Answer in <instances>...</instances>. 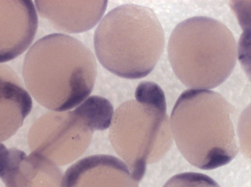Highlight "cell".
Masks as SVG:
<instances>
[{
    "label": "cell",
    "instance_id": "cell-7",
    "mask_svg": "<svg viewBox=\"0 0 251 187\" xmlns=\"http://www.w3.org/2000/svg\"><path fill=\"white\" fill-rule=\"evenodd\" d=\"M139 182L119 158L96 155L70 166L62 176L61 187H138Z\"/></svg>",
    "mask_w": 251,
    "mask_h": 187
},
{
    "label": "cell",
    "instance_id": "cell-11",
    "mask_svg": "<svg viewBox=\"0 0 251 187\" xmlns=\"http://www.w3.org/2000/svg\"><path fill=\"white\" fill-rule=\"evenodd\" d=\"M232 8L236 13L239 22L243 28L244 31L250 30L248 29L250 24V10L248 11V8H243V3H232Z\"/></svg>",
    "mask_w": 251,
    "mask_h": 187
},
{
    "label": "cell",
    "instance_id": "cell-6",
    "mask_svg": "<svg viewBox=\"0 0 251 187\" xmlns=\"http://www.w3.org/2000/svg\"><path fill=\"white\" fill-rule=\"evenodd\" d=\"M38 20L31 0H0V63L14 59L31 45Z\"/></svg>",
    "mask_w": 251,
    "mask_h": 187
},
{
    "label": "cell",
    "instance_id": "cell-4",
    "mask_svg": "<svg viewBox=\"0 0 251 187\" xmlns=\"http://www.w3.org/2000/svg\"><path fill=\"white\" fill-rule=\"evenodd\" d=\"M135 98L114 112L109 138L115 151L140 181L147 164L158 161L169 148L172 132L165 94L158 85L140 83Z\"/></svg>",
    "mask_w": 251,
    "mask_h": 187
},
{
    "label": "cell",
    "instance_id": "cell-10",
    "mask_svg": "<svg viewBox=\"0 0 251 187\" xmlns=\"http://www.w3.org/2000/svg\"><path fill=\"white\" fill-rule=\"evenodd\" d=\"M163 187H221L212 178L200 173L185 172L172 177Z\"/></svg>",
    "mask_w": 251,
    "mask_h": 187
},
{
    "label": "cell",
    "instance_id": "cell-9",
    "mask_svg": "<svg viewBox=\"0 0 251 187\" xmlns=\"http://www.w3.org/2000/svg\"><path fill=\"white\" fill-rule=\"evenodd\" d=\"M32 101L10 67L0 65V142L13 136L30 112Z\"/></svg>",
    "mask_w": 251,
    "mask_h": 187
},
{
    "label": "cell",
    "instance_id": "cell-2",
    "mask_svg": "<svg viewBox=\"0 0 251 187\" xmlns=\"http://www.w3.org/2000/svg\"><path fill=\"white\" fill-rule=\"evenodd\" d=\"M233 112L219 93L190 89L177 99L170 118L176 145L183 157L199 168L210 170L227 164L237 155Z\"/></svg>",
    "mask_w": 251,
    "mask_h": 187
},
{
    "label": "cell",
    "instance_id": "cell-3",
    "mask_svg": "<svg viewBox=\"0 0 251 187\" xmlns=\"http://www.w3.org/2000/svg\"><path fill=\"white\" fill-rule=\"evenodd\" d=\"M165 45L163 28L150 8L133 3L108 12L94 33L95 54L100 63L113 74L136 79L154 68Z\"/></svg>",
    "mask_w": 251,
    "mask_h": 187
},
{
    "label": "cell",
    "instance_id": "cell-8",
    "mask_svg": "<svg viewBox=\"0 0 251 187\" xmlns=\"http://www.w3.org/2000/svg\"><path fill=\"white\" fill-rule=\"evenodd\" d=\"M40 16L58 31L82 33L93 28L103 16L107 0H36Z\"/></svg>",
    "mask_w": 251,
    "mask_h": 187
},
{
    "label": "cell",
    "instance_id": "cell-5",
    "mask_svg": "<svg viewBox=\"0 0 251 187\" xmlns=\"http://www.w3.org/2000/svg\"><path fill=\"white\" fill-rule=\"evenodd\" d=\"M168 56L175 75L184 85L209 90L221 85L232 73L237 46L224 24L198 16L175 27L168 42Z\"/></svg>",
    "mask_w": 251,
    "mask_h": 187
},
{
    "label": "cell",
    "instance_id": "cell-1",
    "mask_svg": "<svg viewBox=\"0 0 251 187\" xmlns=\"http://www.w3.org/2000/svg\"><path fill=\"white\" fill-rule=\"evenodd\" d=\"M97 72L92 51L76 38L59 33L33 44L23 69L25 85L33 98L56 112L75 108L88 97Z\"/></svg>",
    "mask_w": 251,
    "mask_h": 187
}]
</instances>
